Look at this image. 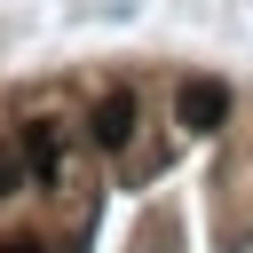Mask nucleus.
I'll return each mask as SVG.
<instances>
[{"mask_svg": "<svg viewBox=\"0 0 253 253\" xmlns=\"http://www.w3.org/2000/svg\"><path fill=\"white\" fill-rule=\"evenodd\" d=\"M174 119H182L190 134H221V126H229V87H221V79H182Z\"/></svg>", "mask_w": 253, "mask_h": 253, "instance_id": "f257e3e1", "label": "nucleus"}, {"mask_svg": "<svg viewBox=\"0 0 253 253\" xmlns=\"http://www.w3.org/2000/svg\"><path fill=\"white\" fill-rule=\"evenodd\" d=\"M134 119H142V111H134V95H126V87H119V95H103V103L87 111L95 150H126V142H134Z\"/></svg>", "mask_w": 253, "mask_h": 253, "instance_id": "f03ea898", "label": "nucleus"}, {"mask_svg": "<svg viewBox=\"0 0 253 253\" xmlns=\"http://www.w3.org/2000/svg\"><path fill=\"white\" fill-rule=\"evenodd\" d=\"M24 166H32L40 182L63 174V142H55V126H24Z\"/></svg>", "mask_w": 253, "mask_h": 253, "instance_id": "7ed1b4c3", "label": "nucleus"}, {"mask_svg": "<svg viewBox=\"0 0 253 253\" xmlns=\"http://www.w3.org/2000/svg\"><path fill=\"white\" fill-rule=\"evenodd\" d=\"M24 174H32V166H24V142H0V198H16Z\"/></svg>", "mask_w": 253, "mask_h": 253, "instance_id": "20e7f679", "label": "nucleus"}, {"mask_svg": "<svg viewBox=\"0 0 253 253\" xmlns=\"http://www.w3.org/2000/svg\"><path fill=\"white\" fill-rule=\"evenodd\" d=\"M0 253H47V245H40V237H8Z\"/></svg>", "mask_w": 253, "mask_h": 253, "instance_id": "39448f33", "label": "nucleus"}]
</instances>
